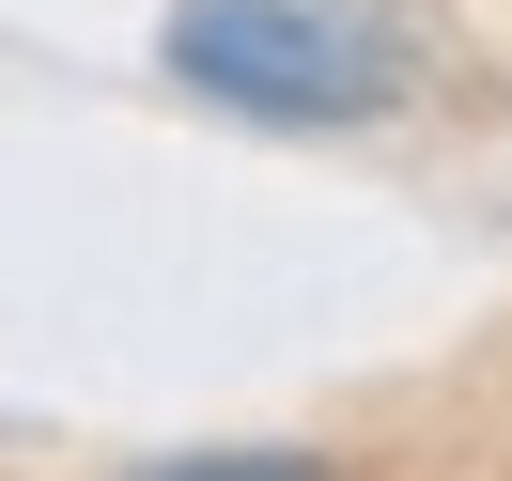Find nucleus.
<instances>
[{
  "instance_id": "1",
  "label": "nucleus",
  "mask_w": 512,
  "mask_h": 481,
  "mask_svg": "<svg viewBox=\"0 0 512 481\" xmlns=\"http://www.w3.org/2000/svg\"><path fill=\"white\" fill-rule=\"evenodd\" d=\"M171 78L249 125H388L419 78V32L388 0H171Z\"/></svg>"
},
{
  "instance_id": "2",
  "label": "nucleus",
  "mask_w": 512,
  "mask_h": 481,
  "mask_svg": "<svg viewBox=\"0 0 512 481\" xmlns=\"http://www.w3.org/2000/svg\"><path fill=\"white\" fill-rule=\"evenodd\" d=\"M140 481H326L311 450H171V466H140Z\"/></svg>"
}]
</instances>
